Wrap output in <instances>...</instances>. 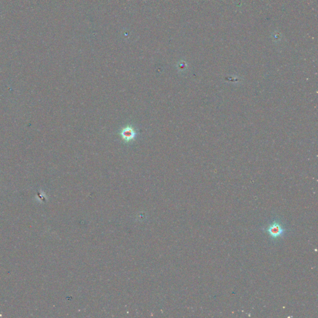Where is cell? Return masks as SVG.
I'll return each instance as SVG.
<instances>
[{
  "mask_svg": "<svg viewBox=\"0 0 318 318\" xmlns=\"http://www.w3.org/2000/svg\"><path fill=\"white\" fill-rule=\"evenodd\" d=\"M266 231L272 239L277 240L283 236L286 229L279 220L275 219L268 226Z\"/></svg>",
  "mask_w": 318,
  "mask_h": 318,
  "instance_id": "6da1fadb",
  "label": "cell"
},
{
  "mask_svg": "<svg viewBox=\"0 0 318 318\" xmlns=\"http://www.w3.org/2000/svg\"><path fill=\"white\" fill-rule=\"evenodd\" d=\"M123 136L126 140H130L134 137V132L131 129H126L123 132Z\"/></svg>",
  "mask_w": 318,
  "mask_h": 318,
  "instance_id": "7a4b0ae2",
  "label": "cell"
}]
</instances>
